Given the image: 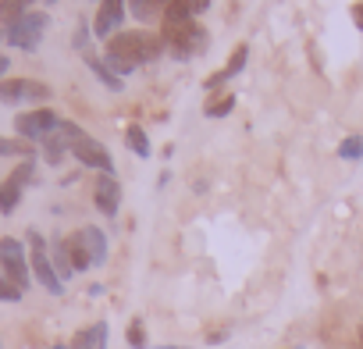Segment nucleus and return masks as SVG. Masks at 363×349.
I'll return each mask as SVG.
<instances>
[{
	"instance_id": "f257e3e1",
	"label": "nucleus",
	"mask_w": 363,
	"mask_h": 349,
	"mask_svg": "<svg viewBox=\"0 0 363 349\" xmlns=\"http://www.w3.org/2000/svg\"><path fill=\"white\" fill-rule=\"evenodd\" d=\"M164 54V40L157 33H146V29H132V33H118L114 40H107V54H104V65L118 75H128L132 68L139 65H150Z\"/></svg>"
},
{
	"instance_id": "f03ea898",
	"label": "nucleus",
	"mask_w": 363,
	"mask_h": 349,
	"mask_svg": "<svg viewBox=\"0 0 363 349\" xmlns=\"http://www.w3.org/2000/svg\"><path fill=\"white\" fill-rule=\"evenodd\" d=\"M164 40V50L178 61H189V57H200L207 50V29L196 26V22H186V26H164L160 33Z\"/></svg>"
},
{
	"instance_id": "7ed1b4c3",
	"label": "nucleus",
	"mask_w": 363,
	"mask_h": 349,
	"mask_svg": "<svg viewBox=\"0 0 363 349\" xmlns=\"http://www.w3.org/2000/svg\"><path fill=\"white\" fill-rule=\"evenodd\" d=\"M29 267H33V278H36L47 292H54V296L65 292V282H61V275L54 271V260H50V253H47V243H43V236H40L36 228H29Z\"/></svg>"
},
{
	"instance_id": "20e7f679",
	"label": "nucleus",
	"mask_w": 363,
	"mask_h": 349,
	"mask_svg": "<svg viewBox=\"0 0 363 349\" xmlns=\"http://www.w3.org/2000/svg\"><path fill=\"white\" fill-rule=\"evenodd\" d=\"M0 271H4V278H11L18 289H29L33 267H29L26 246L18 239H0Z\"/></svg>"
},
{
	"instance_id": "39448f33",
	"label": "nucleus",
	"mask_w": 363,
	"mask_h": 349,
	"mask_svg": "<svg viewBox=\"0 0 363 349\" xmlns=\"http://www.w3.org/2000/svg\"><path fill=\"white\" fill-rule=\"evenodd\" d=\"M57 125H61V118H57L50 107H33V111H26V114L15 118V132H18L26 143H43Z\"/></svg>"
},
{
	"instance_id": "423d86ee",
	"label": "nucleus",
	"mask_w": 363,
	"mask_h": 349,
	"mask_svg": "<svg viewBox=\"0 0 363 349\" xmlns=\"http://www.w3.org/2000/svg\"><path fill=\"white\" fill-rule=\"evenodd\" d=\"M43 29H47V15H43V11H29V15H22L15 26H8L4 36H8V43L18 47V50H36L40 40H43Z\"/></svg>"
},
{
	"instance_id": "0eeeda50",
	"label": "nucleus",
	"mask_w": 363,
	"mask_h": 349,
	"mask_svg": "<svg viewBox=\"0 0 363 349\" xmlns=\"http://www.w3.org/2000/svg\"><path fill=\"white\" fill-rule=\"evenodd\" d=\"M50 100V86L36 79H0V104H40Z\"/></svg>"
},
{
	"instance_id": "6e6552de",
	"label": "nucleus",
	"mask_w": 363,
	"mask_h": 349,
	"mask_svg": "<svg viewBox=\"0 0 363 349\" xmlns=\"http://www.w3.org/2000/svg\"><path fill=\"white\" fill-rule=\"evenodd\" d=\"M82 135H86V132H82L75 121H61V125H57V128H54V132L43 139V157H47L50 164H61V160H65V153H68V150H72V146H75Z\"/></svg>"
},
{
	"instance_id": "1a4fd4ad",
	"label": "nucleus",
	"mask_w": 363,
	"mask_h": 349,
	"mask_svg": "<svg viewBox=\"0 0 363 349\" xmlns=\"http://www.w3.org/2000/svg\"><path fill=\"white\" fill-rule=\"evenodd\" d=\"M72 157H75L82 167H93V171H100V174H114V160H111L107 146L96 143L93 135H82V139L72 146Z\"/></svg>"
},
{
	"instance_id": "9d476101",
	"label": "nucleus",
	"mask_w": 363,
	"mask_h": 349,
	"mask_svg": "<svg viewBox=\"0 0 363 349\" xmlns=\"http://www.w3.org/2000/svg\"><path fill=\"white\" fill-rule=\"evenodd\" d=\"M125 0H100V11H96V22H93V33L100 40H114L121 22H125Z\"/></svg>"
},
{
	"instance_id": "9b49d317",
	"label": "nucleus",
	"mask_w": 363,
	"mask_h": 349,
	"mask_svg": "<svg viewBox=\"0 0 363 349\" xmlns=\"http://www.w3.org/2000/svg\"><path fill=\"white\" fill-rule=\"evenodd\" d=\"M93 204H96V211L107 214V218L118 214V207H121V186H118L114 174H100V179H96V186H93Z\"/></svg>"
},
{
	"instance_id": "f8f14e48",
	"label": "nucleus",
	"mask_w": 363,
	"mask_h": 349,
	"mask_svg": "<svg viewBox=\"0 0 363 349\" xmlns=\"http://www.w3.org/2000/svg\"><path fill=\"white\" fill-rule=\"evenodd\" d=\"M246 57H250V47H246V43H239V47L232 50V57H228V65H225V68H221L218 75H211V79H207V89H218L221 82H228V79H235V75H239V72L246 68Z\"/></svg>"
},
{
	"instance_id": "ddd939ff",
	"label": "nucleus",
	"mask_w": 363,
	"mask_h": 349,
	"mask_svg": "<svg viewBox=\"0 0 363 349\" xmlns=\"http://www.w3.org/2000/svg\"><path fill=\"white\" fill-rule=\"evenodd\" d=\"M79 239H82V246H86V253H89L93 264H104V260H107V236H104L96 225L79 228Z\"/></svg>"
},
{
	"instance_id": "4468645a",
	"label": "nucleus",
	"mask_w": 363,
	"mask_h": 349,
	"mask_svg": "<svg viewBox=\"0 0 363 349\" xmlns=\"http://www.w3.org/2000/svg\"><path fill=\"white\" fill-rule=\"evenodd\" d=\"M72 349H107V324H89L72 338Z\"/></svg>"
},
{
	"instance_id": "2eb2a0df",
	"label": "nucleus",
	"mask_w": 363,
	"mask_h": 349,
	"mask_svg": "<svg viewBox=\"0 0 363 349\" xmlns=\"http://www.w3.org/2000/svg\"><path fill=\"white\" fill-rule=\"evenodd\" d=\"M125 4H128V11H132L139 22H157V18H164V11H167L171 0H125Z\"/></svg>"
},
{
	"instance_id": "dca6fc26",
	"label": "nucleus",
	"mask_w": 363,
	"mask_h": 349,
	"mask_svg": "<svg viewBox=\"0 0 363 349\" xmlns=\"http://www.w3.org/2000/svg\"><path fill=\"white\" fill-rule=\"evenodd\" d=\"M65 246H68V257H72V267H75V271L93 267V260H89V253H86V246H82L79 232H75V236H68V239H65Z\"/></svg>"
},
{
	"instance_id": "f3484780",
	"label": "nucleus",
	"mask_w": 363,
	"mask_h": 349,
	"mask_svg": "<svg viewBox=\"0 0 363 349\" xmlns=\"http://www.w3.org/2000/svg\"><path fill=\"white\" fill-rule=\"evenodd\" d=\"M50 260H54V271L61 275V282H68V278L75 275V267H72V257H68V246H65V239H57V243H54V253H50Z\"/></svg>"
},
{
	"instance_id": "a211bd4d",
	"label": "nucleus",
	"mask_w": 363,
	"mask_h": 349,
	"mask_svg": "<svg viewBox=\"0 0 363 349\" xmlns=\"http://www.w3.org/2000/svg\"><path fill=\"white\" fill-rule=\"evenodd\" d=\"M22 15H29V0H0V22H4V29L15 26Z\"/></svg>"
},
{
	"instance_id": "6ab92c4d",
	"label": "nucleus",
	"mask_w": 363,
	"mask_h": 349,
	"mask_svg": "<svg viewBox=\"0 0 363 349\" xmlns=\"http://www.w3.org/2000/svg\"><path fill=\"white\" fill-rule=\"evenodd\" d=\"M89 68H93V75H96V79H100V82H104L107 89H114V93H121V89H125V79H121V75H114V72H111V68H107L104 61L89 57Z\"/></svg>"
},
{
	"instance_id": "aec40b11",
	"label": "nucleus",
	"mask_w": 363,
	"mask_h": 349,
	"mask_svg": "<svg viewBox=\"0 0 363 349\" xmlns=\"http://www.w3.org/2000/svg\"><path fill=\"white\" fill-rule=\"evenodd\" d=\"M125 143H128V150H132V153L150 157V139H146V132H143L139 125H128V128H125Z\"/></svg>"
},
{
	"instance_id": "412c9836",
	"label": "nucleus",
	"mask_w": 363,
	"mask_h": 349,
	"mask_svg": "<svg viewBox=\"0 0 363 349\" xmlns=\"http://www.w3.org/2000/svg\"><path fill=\"white\" fill-rule=\"evenodd\" d=\"M232 107H235V96L225 93V96H214L203 111H207V118H225V114H232Z\"/></svg>"
},
{
	"instance_id": "4be33fe9",
	"label": "nucleus",
	"mask_w": 363,
	"mask_h": 349,
	"mask_svg": "<svg viewBox=\"0 0 363 349\" xmlns=\"http://www.w3.org/2000/svg\"><path fill=\"white\" fill-rule=\"evenodd\" d=\"M0 157H33V146L26 139H0Z\"/></svg>"
},
{
	"instance_id": "5701e85b",
	"label": "nucleus",
	"mask_w": 363,
	"mask_h": 349,
	"mask_svg": "<svg viewBox=\"0 0 363 349\" xmlns=\"http://www.w3.org/2000/svg\"><path fill=\"white\" fill-rule=\"evenodd\" d=\"M18 196H22V189H18L15 182H4V186H0V211L11 214V211L18 207Z\"/></svg>"
},
{
	"instance_id": "b1692460",
	"label": "nucleus",
	"mask_w": 363,
	"mask_h": 349,
	"mask_svg": "<svg viewBox=\"0 0 363 349\" xmlns=\"http://www.w3.org/2000/svg\"><path fill=\"white\" fill-rule=\"evenodd\" d=\"M338 157H342V160H359V157H363V135H349V139H342Z\"/></svg>"
},
{
	"instance_id": "393cba45",
	"label": "nucleus",
	"mask_w": 363,
	"mask_h": 349,
	"mask_svg": "<svg viewBox=\"0 0 363 349\" xmlns=\"http://www.w3.org/2000/svg\"><path fill=\"white\" fill-rule=\"evenodd\" d=\"M33 171H36V160H33V157H26V160H22V164H18L15 171H11V179H8V182H15V186L22 189V186H26V182L33 179Z\"/></svg>"
},
{
	"instance_id": "a878e982",
	"label": "nucleus",
	"mask_w": 363,
	"mask_h": 349,
	"mask_svg": "<svg viewBox=\"0 0 363 349\" xmlns=\"http://www.w3.org/2000/svg\"><path fill=\"white\" fill-rule=\"evenodd\" d=\"M128 345H132V349H146V328H143L139 317L128 324Z\"/></svg>"
},
{
	"instance_id": "bb28decb",
	"label": "nucleus",
	"mask_w": 363,
	"mask_h": 349,
	"mask_svg": "<svg viewBox=\"0 0 363 349\" xmlns=\"http://www.w3.org/2000/svg\"><path fill=\"white\" fill-rule=\"evenodd\" d=\"M0 299H4V303H18L22 299V289L11 278H0Z\"/></svg>"
},
{
	"instance_id": "cd10ccee",
	"label": "nucleus",
	"mask_w": 363,
	"mask_h": 349,
	"mask_svg": "<svg viewBox=\"0 0 363 349\" xmlns=\"http://www.w3.org/2000/svg\"><path fill=\"white\" fill-rule=\"evenodd\" d=\"M352 22L356 29H363V4H352Z\"/></svg>"
},
{
	"instance_id": "c85d7f7f",
	"label": "nucleus",
	"mask_w": 363,
	"mask_h": 349,
	"mask_svg": "<svg viewBox=\"0 0 363 349\" xmlns=\"http://www.w3.org/2000/svg\"><path fill=\"white\" fill-rule=\"evenodd\" d=\"M86 36H89V33H86V29H79V33H75V47H79V50H82V47H86Z\"/></svg>"
},
{
	"instance_id": "c756f323",
	"label": "nucleus",
	"mask_w": 363,
	"mask_h": 349,
	"mask_svg": "<svg viewBox=\"0 0 363 349\" xmlns=\"http://www.w3.org/2000/svg\"><path fill=\"white\" fill-rule=\"evenodd\" d=\"M4 72H11V61H8L4 54H0V75H4Z\"/></svg>"
},
{
	"instance_id": "7c9ffc66",
	"label": "nucleus",
	"mask_w": 363,
	"mask_h": 349,
	"mask_svg": "<svg viewBox=\"0 0 363 349\" xmlns=\"http://www.w3.org/2000/svg\"><path fill=\"white\" fill-rule=\"evenodd\" d=\"M157 349H186V345H157Z\"/></svg>"
},
{
	"instance_id": "2f4dec72",
	"label": "nucleus",
	"mask_w": 363,
	"mask_h": 349,
	"mask_svg": "<svg viewBox=\"0 0 363 349\" xmlns=\"http://www.w3.org/2000/svg\"><path fill=\"white\" fill-rule=\"evenodd\" d=\"M54 349H68V345H54Z\"/></svg>"
},
{
	"instance_id": "473e14b6",
	"label": "nucleus",
	"mask_w": 363,
	"mask_h": 349,
	"mask_svg": "<svg viewBox=\"0 0 363 349\" xmlns=\"http://www.w3.org/2000/svg\"><path fill=\"white\" fill-rule=\"evenodd\" d=\"M359 342H363V331H359Z\"/></svg>"
}]
</instances>
